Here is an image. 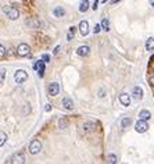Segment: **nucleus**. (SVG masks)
<instances>
[{
    "label": "nucleus",
    "mask_w": 154,
    "mask_h": 164,
    "mask_svg": "<svg viewBox=\"0 0 154 164\" xmlns=\"http://www.w3.org/2000/svg\"><path fill=\"white\" fill-rule=\"evenodd\" d=\"M99 96H100V98H104V96H106V90H104V89H100V90H99Z\"/></svg>",
    "instance_id": "obj_29"
},
{
    "label": "nucleus",
    "mask_w": 154,
    "mask_h": 164,
    "mask_svg": "<svg viewBox=\"0 0 154 164\" xmlns=\"http://www.w3.org/2000/svg\"><path fill=\"white\" fill-rule=\"evenodd\" d=\"M3 11L6 13V15H7L10 20H17V18L20 17V11H18V9H15L14 6L3 7Z\"/></svg>",
    "instance_id": "obj_1"
},
{
    "label": "nucleus",
    "mask_w": 154,
    "mask_h": 164,
    "mask_svg": "<svg viewBox=\"0 0 154 164\" xmlns=\"http://www.w3.org/2000/svg\"><path fill=\"white\" fill-rule=\"evenodd\" d=\"M89 10V0H82L81 4H79V11L85 13V11Z\"/></svg>",
    "instance_id": "obj_18"
},
{
    "label": "nucleus",
    "mask_w": 154,
    "mask_h": 164,
    "mask_svg": "<svg viewBox=\"0 0 154 164\" xmlns=\"http://www.w3.org/2000/svg\"><path fill=\"white\" fill-rule=\"evenodd\" d=\"M42 58H43V61H44V63H49V61H50V56H49V54H43V56H42Z\"/></svg>",
    "instance_id": "obj_27"
},
{
    "label": "nucleus",
    "mask_w": 154,
    "mask_h": 164,
    "mask_svg": "<svg viewBox=\"0 0 154 164\" xmlns=\"http://www.w3.org/2000/svg\"><path fill=\"white\" fill-rule=\"evenodd\" d=\"M68 127V120L67 118H60L58 120V128L60 129H65Z\"/></svg>",
    "instance_id": "obj_20"
},
{
    "label": "nucleus",
    "mask_w": 154,
    "mask_h": 164,
    "mask_svg": "<svg viewBox=\"0 0 154 164\" xmlns=\"http://www.w3.org/2000/svg\"><path fill=\"white\" fill-rule=\"evenodd\" d=\"M131 122H132L131 118H123V120L121 121V127H122V128H126V127L131 125Z\"/></svg>",
    "instance_id": "obj_24"
},
{
    "label": "nucleus",
    "mask_w": 154,
    "mask_h": 164,
    "mask_svg": "<svg viewBox=\"0 0 154 164\" xmlns=\"http://www.w3.org/2000/svg\"><path fill=\"white\" fill-rule=\"evenodd\" d=\"M25 22H27L28 25H31L32 28H40V27H42V21L39 20V18H38V17H32V18H28V20H27Z\"/></svg>",
    "instance_id": "obj_7"
},
{
    "label": "nucleus",
    "mask_w": 154,
    "mask_h": 164,
    "mask_svg": "<svg viewBox=\"0 0 154 164\" xmlns=\"http://www.w3.org/2000/svg\"><path fill=\"white\" fill-rule=\"evenodd\" d=\"M47 90H49L50 96H57L60 93V86H58L57 82H51L50 85H49V88H47Z\"/></svg>",
    "instance_id": "obj_6"
},
{
    "label": "nucleus",
    "mask_w": 154,
    "mask_h": 164,
    "mask_svg": "<svg viewBox=\"0 0 154 164\" xmlns=\"http://www.w3.org/2000/svg\"><path fill=\"white\" fill-rule=\"evenodd\" d=\"M53 14H54V17L60 18V17H64V14H65V10L62 9L61 6H57V7L53 10Z\"/></svg>",
    "instance_id": "obj_16"
},
{
    "label": "nucleus",
    "mask_w": 154,
    "mask_h": 164,
    "mask_svg": "<svg viewBox=\"0 0 154 164\" xmlns=\"http://www.w3.org/2000/svg\"><path fill=\"white\" fill-rule=\"evenodd\" d=\"M102 28L104 29V31H110V22H108L107 18H104V20L102 21Z\"/></svg>",
    "instance_id": "obj_22"
},
{
    "label": "nucleus",
    "mask_w": 154,
    "mask_h": 164,
    "mask_svg": "<svg viewBox=\"0 0 154 164\" xmlns=\"http://www.w3.org/2000/svg\"><path fill=\"white\" fill-rule=\"evenodd\" d=\"M29 52H31V49H29V46L27 43H21L17 47V54L20 56V57H27V56L29 54Z\"/></svg>",
    "instance_id": "obj_4"
},
{
    "label": "nucleus",
    "mask_w": 154,
    "mask_h": 164,
    "mask_svg": "<svg viewBox=\"0 0 154 164\" xmlns=\"http://www.w3.org/2000/svg\"><path fill=\"white\" fill-rule=\"evenodd\" d=\"M74 33H75V28H74V27H71V28H70V32H68V35H67V39H68V41H72Z\"/></svg>",
    "instance_id": "obj_26"
},
{
    "label": "nucleus",
    "mask_w": 154,
    "mask_h": 164,
    "mask_svg": "<svg viewBox=\"0 0 154 164\" xmlns=\"http://www.w3.org/2000/svg\"><path fill=\"white\" fill-rule=\"evenodd\" d=\"M150 4H151V7L154 9V0H151V1H150Z\"/></svg>",
    "instance_id": "obj_34"
},
{
    "label": "nucleus",
    "mask_w": 154,
    "mask_h": 164,
    "mask_svg": "<svg viewBox=\"0 0 154 164\" xmlns=\"http://www.w3.org/2000/svg\"><path fill=\"white\" fill-rule=\"evenodd\" d=\"M28 150H29V153H31V154H38L42 150V142H40V141H38V139L32 141Z\"/></svg>",
    "instance_id": "obj_3"
},
{
    "label": "nucleus",
    "mask_w": 154,
    "mask_h": 164,
    "mask_svg": "<svg viewBox=\"0 0 154 164\" xmlns=\"http://www.w3.org/2000/svg\"><path fill=\"white\" fill-rule=\"evenodd\" d=\"M82 127H83V131L85 132H93L96 129V122H93V121H86Z\"/></svg>",
    "instance_id": "obj_12"
},
{
    "label": "nucleus",
    "mask_w": 154,
    "mask_h": 164,
    "mask_svg": "<svg viewBox=\"0 0 154 164\" xmlns=\"http://www.w3.org/2000/svg\"><path fill=\"white\" fill-rule=\"evenodd\" d=\"M132 98H133L135 100H142V99H143V89L140 86H135L133 92H132Z\"/></svg>",
    "instance_id": "obj_8"
},
{
    "label": "nucleus",
    "mask_w": 154,
    "mask_h": 164,
    "mask_svg": "<svg viewBox=\"0 0 154 164\" xmlns=\"http://www.w3.org/2000/svg\"><path fill=\"white\" fill-rule=\"evenodd\" d=\"M146 49H147L149 52L154 50V38H149V39L146 41Z\"/></svg>",
    "instance_id": "obj_19"
},
{
    "label": "nucleus",
    "mask_w": 154,
    "mask_h": 164,
    "mask_svg": "<svg viewBox=\"0 0 154 164\" xmlns=\"http://www.w3.org/2000/svg\"><path fill=\"white\" fill-rule=\"evenodd\" d=\"M35 68L38 70V75L40 78H43V75H44V61H43V58L38 60V63L35 64Z\"/></svg>",
    "instance_id": "obj_9"
},
{
    "label": "nucleus",
    "mask_w": 154,
    "mask_h": 164,
    "mask_svg": "<svg viewBox=\"0 0 154 164\" xmlns=\"http://www.w3.org/2000/svg\"><path fill=\"white\" fill-rule=\"evenodd\" d=\"M6 52H7V49L0 43V58H4V57H6Z\"/></svg>",
    "instance_id": "obj_25"
},
{
    "label": "nucleus",
    "mask_w": 154,
    "mask_h": 164,
    "mask_svg": "<svg viewBox=\"0 0 154 164\" xmlns=\"http://www.w3.org/2000/svg\"><path fill=\"white\" fill-rule=\"evenodd\" d=\"M10 163H13V164H17V163L22 164V163H25V157H24V154H15V156H14V157L10 160Z\"/></svg>",
    "instance_id": "obj_15"
},
{
    "label": "nucleus",
    "mask_w": 154,
    "mask_h": 164,
    "mask_svg": "<svg viewBox=\"0 0 154 164\" xmlns=\"http://www.w3.org/2000/svg\"><path fill=\"white\" fill-rule=\"evenodd\" d=\"M89 53H90V47H89L88 44L79 46V47H78V50H76V54H78V56H82V57L88 56Z\"/></svg>",
    "instance_id": "obj_10"
},
{
    "label": "nucleus",
    "mask_w": 154,
    "mask_h": 164,
    "mask_svg": "<svg viewBox=\"0 0 154 164\" xmlns=\"http://www.w3.org/2000/svg\"><path fill=\"white\" fill-rule=\"evenodd\" d=\"M100 27H102V25H99V24H97V25H94V29H93V31H94V33L100 32Z\"/></svg>",
    "instance_id": "obj_28"
},
{
    "label": "nucleus",
    "mask_w": 154,
    "mask_h": 164,
    "mask_svg": "<svg viewBox=\"0 0 154 164\" xmlns=\"http://www.w3.org/2000/svg\"><path fill=\"white\" fill-rule=\"evenodd\" d=\"M28 79V72L25 70H18L15 74H14V81L17 84H24L25 81Z\"/></svg>",
    "instance_id": "obj_2"
},
{
    "label": "nucleus",
    "mask_w": 154,
    "mask_h": 164,
    "mask_svg": "<svg viewBox=\"0 0 154 164\" xmlns=\"http://www.w3.org/2000/svg\"><path fill=\"white\" fill-rule=\"evenodd\" d=\"M117 1H119V0H111V3H113V4H115Z\"/></svg>",
    "instance_id": "obj_35"
},
{
    "label": "nucleus",
    "mask_w": 154,
    "mask_h": 164,
    "mask_svg": "<svg viewBox=\"0 0 154 164\" xmlns=\"http://www.w3.org/2000/svg\"><path fill=\"white\" fill-rule=\"evenodd\" d=\"M106 1H107V0H102V3H106Z\"/></svg>",
    "instance_id": "obj_36"
},
{
    "label": "nucleus",
    "mask_w": 154,
    "mask_h": 164,
    "mask_svg": "<svg viewBox=\"0 0 154 164\" xmlns=\"http://www.w3.org/2000/svg\"><path fill=\"white\" fill-rule=\"evenodd\" d=\"M97 4H99V0H94V3H93V10H97Z\"/></svg>",
    "instance_id": "obj_30"
},
{
    "label": "nucleus",
    "mask_w": 154,
    "mask_h": 164,
    "mask_svg": "<svg viewBox=\"0 0 154 164\" xmlns=\"http://www.w3.org/2000/svg\"><path fill=\"white\" fill-rule=\"evenodd\" d=\"M149 82H150V85H151V86H154V75L150 78V81H149Z\"/></svg>",
    "instance_id": "obj_32"
},
{
    "label": "nucleus",
    "mask_w": 154,
    "mask_h": 164,
    "mask_svg": "<svg viewBox=\"0 0 154 164\" xmlns=\"http://www.w3.org/2000/svg\"><path fill=\"white\" fill-rule=\"evenodd\" d=\"M79 31H81V35H82V36H86V35L89 33V22L81 21V24H79Z\"/></svg>",
    "instance_id": "obj_11"
},
{
    "label": "nucleus",
    "mask_w": 154,
    "mask_h": 164,
    "mask_svg": "<svg viewBox=\"0 0 154 164\" xmlns=\"http://www.w3.org/2000/svg\"><path fill=\"white\" fill-rule=\"evenodd\" d=\"M44 110H46V111H50V110H51V106H50V104H47V106L44 107Z\"/></svg>",
    "instance_id": "obj_33"
},
{
    "label": "nucleus",
    "mask_w": 154,
    "mask_h": 164,
    "mask_svg": "<svg viewBox=\"0 0 154 164\" xmlns=\"http://www.w3.org/2000/svg\"><path fill=\"white\" fill-rule=\"evenodd\" d=\"M61 104H62V107H64V109H67V110H74V102H72V100H71L70 98H64V99H62Z\"/></svg>",
    "instance_id": "obj_13"
},
{
    "label": "nucleus",
    "mask_w": 154,
    "mask_h": 164,
    "mask_svg": "<svg viewBox=\"0 0 154 164\" xmlns=\"http://www.w3.org/2000/svg\"><path fill=\"white\" fill-rule=\"evenodd\" d=\"M3 75H4V71L1 70V71H0V82H3Z\"/></svg>",
    "instance_id": "obj_31"
},
{
    "label": "nucleus",
    "mask_w": 154,
    "mask_h": 164,
    "mask_svg": "<svg viewBox=\"0 0 154 164\" xmlns=\"http://www.w3.org/2000/svg\"><path fill=\"white\" fill-rule=\"evenodd\" d=\"M135 129L137 132H140V133H143V132L147 131V129H149V125H147L146 120H142V118H140V120L135 124Z\"/></svg>",
    "instance_id": "obj_5"
},
{
    "label": "nucleus",
    "mask_w": 154,
    "mask_h": 164,
    "mask_svg": "<svg viewBox=\"0 0 154 164\" xmlns=\"http://www.w3.org/2000/svg\"><path fill=\"white\" fill-rule=\"evenodd\" d=\"M6 141H7V133L3 131H0V147L6 143Z\"/></svg>",
    "instance_id": "obj_21"
},
{
    "label": "nucleus",
    "mask_w": 154,
    "mask_h": 164,
    "mask_svg": "<svg viewBox=\"0 0 154 164\" xmlns=\"http://www.w3.org/2000/svg\"><path fill=\"white\" fill-rule=\"evenodd\" d=\"M119 102L122 103L125 107H128V106L131 104V98H129V95H128V93H121V95H119Z\"/></svg>",
    "instance_id": "obj_14"
},
{
    "label": "nucleus",
    "mask_w": 154,
    "mask_h": 164,
    "mask_svg": "<svg viewBox=\"0 0 154 164\" xmlns=\"http://www.w3.org/2000/svg\"><path fill=\"white\" fill-rule=\"evenodd\" d=\"M117 161H118V159H117L115 154H108L107 156V163H117Z\"/></svg>",
    "instance_id": "obj_23"
},
{
    "label": "nucleus",
    "mask_w": 154,
    "mask_h": 164,
    "mask_svg": "<svg viewBox=\"0 0 154 164\" xmlns=\"http://www.w3.org/2000/svg\"><path fill=\"white\" fill-rule=\"evenodd\" d=\"M139 117H140V118H142V120H150V118H151V113H150V111H149V110H142V111H140V114H139Z\"/></svg>",
    "instance_id": "obj_17"
}]
</instances>
